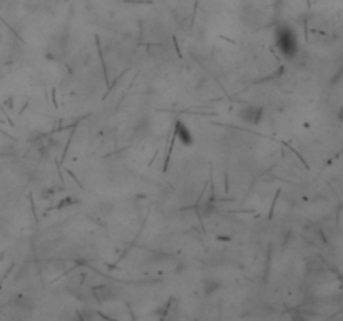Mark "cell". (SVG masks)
Instances as JSON below:
<instances>
[{"label":"cell","mask_w":343,"mask_h":321,"mask_svg":"<svg viewBox=\"0 0 343 321\" xmlns=\"http://www.w3.org/2000/svg\"><path fill=\"white\" fill-rule=\"evenodd\" d=\"M276 45L286 59H293L298 52V40L290 27H280L276 32Z\"/></svg>","instance_id":"cell-1"},{"label":"cell","mask_w":343,"mask_h":321,"mask_svg":"<svg viewBox=\"0 0 343 321\" xmlns=\"http://www.w3.org/2000/svg\"><path fill=\"white\" fill-rule=\"evenodd\" d=\"M238 117L241 119L245 124H250V126H258L261 124L263 117H264V109L261 105H245L238 111Z\"/></svg>","instance_id":"cell-2"},{"label":"cell","mask_w":343,"mask_h":321,"mask_svg":"<svg viewBox=\"0 0 343 321\" xmlns=\"http://www.w3.org/2000/svg\"><path fill=\"white\" fill-rule=\"evenodd\" d=\"M174 134H176V139L179 141V144L184 146V148H191V146L194 144L193 132L189 131V127H187L182 121H177V122H176Z\"/></svg>","instance_id":"cell-3"},{"label":"cell","mask_w":343,"mask_h":321,"mask_svg":"<svg viewBox=\"0 0 343 321\" xmlns=\"http://www.w3.org/2000/svg\"><path fill=\"white\" fill-rule=\"evenodd\" d=\"M94 296L97 298L100 303H102V301H112V300H116V298H117L116 290H114L112 286H107V284L95 288V290H94Z\"/></svg>","instance_id":"cell-4"},{"label":"cell","mask_w":343,"mask_h":321,"mask_svg":"<svg viewBox=\"0 0 343 321\" xmlns=\"http://www.w3.org/2000/svg\"><path fill=\"white\" fill-rule=\"evenodd\" d=\"M221 288H223V283L214 278H208L203 281V291H204V295H208V296L214 295V293L219 291Z\"/></svg>","instance_id":"cell-5"}]
</instances>
